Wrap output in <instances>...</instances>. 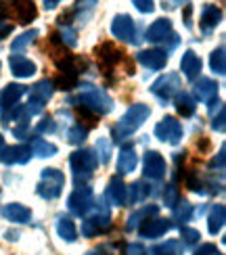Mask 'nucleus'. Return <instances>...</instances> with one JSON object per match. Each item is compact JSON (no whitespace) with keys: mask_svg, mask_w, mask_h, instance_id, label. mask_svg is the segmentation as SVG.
<instances>
[{"mask_svg":"<svg viewBox=\"0 0 226 255\" xmlns=\"http://www.w3.org/2000/svg\"><path fill=\"white\" fill-rule=\"evenodd\" d=\"M180 88H182V82H180L178 73H166V76L157 78L153 84H151V92H153L164 105L172 103V99L180 92Z\"/></svg>","mask_w":226,"mask_h":255,"instance_id":"obj_8","label":"nucleus"},{"mask_svg":"<svg viewBox=\"0 0 226 255\" xmlns=\"http://www.w3.org/2000/svg\"><path fill=\"white\" fill-rule=\"evenodd\" d=\"M8 17V6L2 2V0H0V21H4Z\"/></svg>","mask_w":226,"mask_h":255,"instance_id":"obj_51","label":"nucleus"},{"mask_svg":"<svg viewBox=\"0 0 226 255\" xmlns=\"http://www.w3.org/2000/svg\"><path fill=\"white\" fill-rule=\"evenodd\" d=\"M172 226H174V224H172V220L151 218V220H145L136 230L141 232V237H143V239H159V237H164L166 232H170Z\"/></svg>","mask_w":226,"mask_h":255,"instance_id":"obj_12","label":"nucleus"},{"mask_svg":"<svg viewBox=\"0 0 226 255\" xmlns=\"http://www.w3.org/2000/svg\"><path fill=\"white\" fill-rule=\"evenodd\" d=\"M69 103H78L80 107L92 111L94 115H107L113 109V101L103 88H96L92 84H82L78 97H71Z\"/></svg>","mask_w":226,"mask_h":255,"instance_id":"obj_2","label":"nucleus"},{"mask_svg":"<svg viewBox=\"0 0 226 255\" xmlns=\"http://www.w3.org/2000/svg\"><path fill=\"white\" fill-rule=\"evenodd\" d=\"M210 67L214 73L224 76L226 73V55H224V46H218L216 50L210 55Z\"/></svg>","mask_w":226,"mask_h":255,"instance_id":"obj_34","label":"nucleus"},{"mask_svg":"<svg viewBox=\"0 0 226 255\" xmlns=\"http://www.w3.org/2000/svg\"><path fill=\"white\" fill-rule=\"evenodd\" d=\"M157 214H159V207L157 205H145L143 209L132 211V216L128 218V222H126V230H136L145 220L157 218Z\"/></svg>","mask_w":226,"mask_h":255,"instance_id":"obj_25","label":"nucleus"},{"mask_svg":"<svg viewBox=\"0 0 226 255\" xmlns=\"http://www.w3.org/2000/svg\"><path fill=\"white\" fill-rule=\"evenodd\" d=\"M180 237H182V243H185V245H197L199 239H201L199 230L189 228V226H180Z\"/></svg>","mask_w":226,"mask_h":255,"instance_id":"obj_42","label":"nucleus"},{"mask_svg":"<svg viewBox=\"0 0 226 255\" xmlns=\"http://www.w3.org/2000/svg\"><path fill=\"white\" fill-rule=\"evenodd\" d=\"M180 69H182V73H185L187 80L195 82L199 78V73H201V59L193 50H187L180 59Z\"/></svg>","mask_w":226,"mask_h":255,"instance_id":"obj_21","label":"nucleus"},{"mask_svg":"<svg viewBox=\"0 0 226 255\" xmlns=\"http://www.w3.org/2000/svg\"><path fill=\"white\" fill-rule=\"evenodd\" d=\"M94 4H96V0H80V2L73 6V10H69V17H78V21L84 23V21L92 15Z\"/></svg>","mask_w":226,"mask_h":255,"instance_id":"obj_33","label":"nucleus"},{"mask_svg":"<svg viewBox=\"0 0 226 255\" xmlns=\"http://www.w3.org/2000/svg\"><path fill=\"white\" fill-rule=\"evenodd\" d=\"M218 84L210 80V78H199V82L195 84V97L201 103H214L218 97Z\"/></svg>","mask_w":226,"mask_h":255,"instance_id":"obj_22","label":"nucleus"},{"mask_svg":"<svg viewBox=\"0 0 226 255\" xmlns=\"http://www.w3.org/2000/svg\"><path fill=\"white\" fill-rule=\"evenodd\" d=\"M4 148H6V142H4V138L0 136V157H2V153H4Z\"/></svg>","mask_w":226,"mask_h":255,"instance_id":"obj_54","label":"nucleus"},{"mask_svg":"<svg viewBox=\"0 0 226 255\" xmlns=\"http://www.w3.org/2000/svg\"><path fill=\"white\" fill-rule=\"evenodd\" d=\"M92 201H94V195H92V190L88 186H78L73 190V193L69 195L67 199V207L73 216H86L88 214V209L92 207Z\"/></svg>","mask_w":226,"mask_h":255,"instance_id":"obj_9","label":"nucleus"},{"mask_svg":"<svg viewBox=\"0 0 226 255\" xmlns=\"http://www.w3.org/2000/svg\"><path fill=\"white\" fill-rule=\"evenodd\" d=\"M153 193L151 190V184L145 182V180H138V182H134L132 186H128V195H126V203L130 205H138L143 203L145 199H149V195Z\"/></svg>","mask_w":226,"mask_h":255,"instance_id":"obj_26","label":"nucleus"},{"mask_svg":"<svg viewBox=\"0 0 226 255\" xmlns=\"http://www.w3.org/2000/svg\"><path fill=\"white\" fill-rule=\"evenodd\" d=\"M109 228H111V211L105 197H99L92 201V207L88 209L86 220L82 222V235L86 239H92L109 232Z\"/></svg>","mask_w":226,"mask_h":255,"instance_id":"obj_1","label":"nucleus"},{"mask_svg":"<svg viewBox=\"0 0 226 255\" xmlns=\"http://www.w3.org/2000/svg\"><path fill=\"white\" fill-rule=\"evenodd\" d=\"M59 2H61V0H44V6L46 8H55Z\"/></svg>","mask_w":226,"mask_h":255,"instance_id":"obj_53","label":"nucleus"},{"mask_svg":"<svg viewBox=\"0 0 226 255\" xmlns=\"http://www.w3.org/2000/svg\"><path fill=\"white\" fill-rule=\"evenodd\" d=\"M59 36V42L63 46H67V48H73L75 44H78V31H75L71 25H61V34Z\"/></svg>","mask_w":226,"mask_h":255,"instance_id":"obj_38","label":"nucleus"},{"mask_svg":"<svg viewBox=\"0 0 226 255\" xmlns=\"http://www.w3.org/2000/svg\"><path fill=\"white\" fill-rule=\"evenodd\" d=\"M132 4L141 10V13H153V8H155L153 0H132Z\"/></svg>","mask_w":226,"mask_h":255,"instance_id":"obj_45","label":"nucleus"},{"mask_svg":"<svg viewBox=\"0 0 226 255\" xmlns=\"http://www.w3.org/2000/svg\"><path fill=\"white\" fill-rule=\"evenodd\" d=\"M63 186H65V174L59 172L57 167H46L40 174V182L36 186L38 197L46 199V201H55L61 197Z\"/></svg>","mask_w":226,"mask_h":255,"instance_id":"obj_5","label":"nucleus"},{"mask_svg":"<svg viewBox=\"0 0 226 255\" xmlns=\"http://www.w3.org/2000/svg\"><path fill=\"white\" fill-rule=\"evenodd\" d=\"M69 165H71V172L75 178V184L84 186V182H88L92 178V172L99 165V159H96L92 148H80V151H73L69 157Z\"/></svg>","mask_w":226,"mask_h":255,"instance_id":"obj_4","label":"nucleus"},{"mask_svg":"<svg viewBox=\"0 0 226 255\" xmlns=\"http://www.w3.org/2000/svg\"><path fill=\"white\" fill-rule=\"evenodd\" d=\"M224 151H226V148L220 146L218 157H214V161H212V167H218V172H220V174H222V169H224Z\"/></svg>","mask_w":226,"mask_h":255,"instance_id":"obj_47","label":"nucleus"},{"mask_svg":"<svg viewBox=\"0 0 226 255\" xmlns=\"http://www.w3.org/2000/svg\"><path fill=\"white\" fill-rule=\"evenodd\" d=\"M57 232H59V237L63 241H67V243H75V241H78V228H75L71 218L61 216L57 220Z\"/></svg>","mask_w":226,"mask_h":255,"instance_id":"obj_29","label":"nucleus"},{"mask_svg":"<svg viewBox=\"0 0 226 255\" xmlns=\"http://www.w3.org/2000/svg\"><path fill=\"white\" fill-rule=\"evenodd\" d=\"M13 8H15V17L19 23H29L31 19H36L38 10H36V4L34 0H13Z\"/></svg>","mask_w":226,"mask_h":255,"instance_id":"obj_27","label":"nucleus"},{"mask_svg":"<svg viewBox=\"0 0 226 255\" xmlns=\"http://www.w3.org/2000/svg\"><path fill=\"white\" fill-rule=\"evenodd\" d=\"M52 92H55V84H52V80H40L36 86L29 90V101L25 105V111H27L29 118L44 111V105L52 99Z\"/></svg>","mask_w":226,"mask_h":255,"instance_id":"obj_7","label":"nucleus"},{"mask_svg":"<svg viewBox=\"0 0 226 255\" xmlns=\"http://www.w3.org/2000/svg\"><path fill=\"white\" fill-rule=\"evenodd\" d=\"M174 4H187V0H172Z\"/></svg>","mask_w":226,"mask_h":255,"instance_id":"obj_55","label":"nucleus"},{"mask_svg":"<svg viewBox=\"0 0 226 255\" xmlns=\"http://www.w3.org/2000/svg\"><path fill=\"white\" fill-rule=\"evenodd\" d=\"M138 63H141L143 67L151 69V71H159L166 67L168 63V52L161 50V48H149V50H141L136 55Z\"/></svg>","mask_w":226,"mask_h":255,"instance_id":"obj_13","label":"nucleus"},{"mask_svg":"<svg viewBox=\"0 0 226 255\" xmlns=\"http://www.w3.org/2000/svg\"><path fill=\"white\" fill-rule=\"evenodd\" d=\"M178 201H180V193H178V188H176V182H172L164 190V203H166V207L172 209V207L178 203Z\"/></svg>","mask_w":226,"mask_h":255,"instance_id":"obj_41","label":"nucleus"},{"mask_svg":"<svg viewBox=\"0 0 226 255\" xmlns=\"http://www.w3.org/2000/svg\"><path fill=\"white\" fill-rule=\"evenodd\" d=\"M10 31H13V25L6 23V21H0V40H4Z\"/></svg>","mask_w":226,"mask_h":255,"instance_id":"obj_50","label":"nucleus"},{"mask_svg":"<svg viewBox=\"0 0 226 255\" xmlns=\"http://www.w3.org/2000/svg\"><path fill=\"white\" fill-rule=\"evenodd\" d=\"M126 195H128V186L124 184L122 178H111L109 186H107L105 201H109L115 207H124L126 205Z\"/></svg>","mask_w":226,"mask_h":255,"instance_id":"obj_17","label":"nucleus"},{"mask_svg":"<svg viewBox=\"0 0 226 255\" xmlns=\"http://www.w3.org/2000/svg\"><path fill=\"white\" fill-rule=\"evenodd\" d=\"M88 136V128L82 126V124H75L67 130V142L69 144H82Z\"/></svg>","mask_w":226,"mask_h":255,"instance_id":"obj_37","label":"nucleus"},{"mask_svg":"<svg viewBox=\"0 0 226 255\" xmlns=\"http://www.w3.org/2000/svg\"><path fill=\"white\" fill-rule=\"evenodd\" d=\"M193 255H222L220 249L216 245H212V243H206V245H201Z\"/></svg>","mask_w":226,"mask_h":255,"instance_id":"obj_46","label":"nucleus"},{"mask_svg":"<svg viewBox=\"0 0 226 255\" xmlns=\"http://www.w3.org/2000/svg\"><path fill=\"white\" fill-rule=\"evenodd\" d=\"M147 255H182V243L180 241H166L159 245L151 247Z\"/></svg>","mask_w":226,"mask_h":255,"instance_id":"obj_32","label":"nucleus"},{"mask_svg":"<svg viewBox=\"0 0 226 255\" xmlns=\"http://www.w3.org/2000/svg\"><path fill=\"white\" fill-rule=\"evenodd\" d=\"M220 21H222V8L220 6H216V4H206L203 6L201 17H199V25H201V29L206 31V34L212 31V29H216Z\"/></svg>","mask_w":226,"mask_h":255,"instance_id":"obj_20","label":"nucleus"},{"mask_svg":"<svg viewBox=\"0 0 226 255\" xmlns=\"http://www.w3.org/2000/svg\"><path fill=\"white\" fill-rule=\"evenodd\" d=\"M191 10H193V6H191V4H187V10H185V23H187V27H189V29L193 27V23H191Z\"/></svg>","mask_w":226,"mask_h":255,"instance_id":"obj_52","label":"nucleus"},{"mask_svg":"<svg viewBox=\"0 0 226 255\" xmlns=\"http://www.w3.org/2000/svg\"><path fill=\"white\" fill-rule=\"evenodd\" d=\"M96 159H99L101 163H107L111 159V142L107 140V138H99V142H96Z\"/></svg>","mask_w":226,"mask_h":255,"instance_id":"obj_39","label":"nucleus"},{"mask_svg":"<svg viewBox=\"0 0 226 255\" xmlns=\"http://www.w3.org/2000/svg\"><path fill=\"white\" fill-rule=\"evenodd\" d=\"M36 36H38V31H36V29L23 31V34H21V36H17V38L13 40V44H10V50H13V55H19V52L23 50L25 46H29L31 42L36 40Z\"/></svg>","mask_w":226,"mask_h":255,"instance_id":"obj_35","label":"nucleus"},{"mask_svg":"<svg viewBox=\"0 0 226 255\" xmlns=\"http://www.w3.org/2000/svg\"><path fill=\"white\" fill-rule=\"evenodd\" d=\"M29 146H31V153H34L36 157H52V155H57V146L48 142V140H42V138H36V136H31L29 138Z\"/></svg>","mask_w":226,"mask_h":255,"instance_id":"obj_31","label":"nucleus"},{"mask_svg":"<svg viewBox=\"0 0 226 255\" xmlns=\"http://www.w3.org/2000/svg\"><path fill=\"white\" fill-rule=\"evenodd\" d=\"M86 255H113V253H111V249H109V247H107V245H99V247H96V249L88 251V253H86Z\"/></svg>","mask_w":226,"mask_h":255,"instance_id":"obj_49","label":"nucleus"},{"mask_svg":"<svg viewBox=\"0 0 226 255\" xmlns=\"http://www.w3.org/2000/svg\"><path fill=\"white\" fill-rule=\"evenodd\" d=\"M111 34L124 42H136V25L130 15H115L111 21Z\"/></svg>","mask_w":226,"mask_h":255,"instance_id":"obj_11","label":"nucleus"},{"mask_svg":"<svg viewBox=\"0 0 226 255\" xmlns=\"http://www.w3.org/2000/svg\"><path fill=\"white\" fill-rule=\"evenodd\" d=\"M224 220H226V209L224 205H214L210 209V216H208V230L212 235H218L224 226Z\"/></svg>","mask_w":226,"mask_h":255,"instance_id":"obj_30","label":"nucleus"},{"mask_svg":"<svg viewBox=\"0 0 226 255\" xmlns=\"http://www.w3.org/2000/svg\"><path fill=\"white\" fill-rule=\"evenodd\" d=\"M155 136L164 142L178 144L182 140V124L176 118H172V115H166V118L155 126Z\"/></svg>","mask_w":226,"mask_h":255,"instance_id":"obj_10","label":"nucleus"},{"mask_svg":"<svg viewBox=\"0 0 226 255\" xmlns=\"http://www.w3.org/2000/svg\"><path fill=\"white\" fill-rule=\"evenodd\" d=\"M2 216L8 222H15V224H27V222L31 220V211L21 203H10V205L2 207Z\"/></svg>","mask_w":226,"mask_h":255,"instance_id":"obj_24","label":"nucleus"},{"mask_svg":"<svg viewBox=\"0 0 226 255\" xmlns=\"http://www.w3.org/2000/svg\"><path fill=\"white\" fill-rule=\"evenodd\" d=\"M149 115H151L149 105H143V103L132 105V107L120 118V122L113 126V138H115L117 142H122V140H126V138H130L138 130V128H141L149 120Z\"/></svg>","mask_w":226,"mask_h":255,"instance_id":"obj_3","label":"nucleus"},{"mask_svg":"<svg viewBox=\"0 0 226 255\" xmlns=\"http://www.w3.org/2000/svg\"><path fill=\"white\" fill-rule=\"evenodd\" d=\"M25 92H27V86H23V84H6V86L0 90V111L13 109L15 105H19V101L23 99Z\"/></svg>","mask_w":226,"mask_h":255,"instance_id":"obj_15","label":"nucleus"},{"mask_svg":"<svg viewBox=\"0 0 226 255\" xmlns=\"http://www.w3.org/2000/svg\"><path fill=\"white\" fill-rule=\"evenodd\" d=\"M174 99H176L174 101L176 103V111L182 115V118H191V115H195L197 103H195V99H193L189 92H178Z\"/></svg>","mask_w":226,"mask_h":255,"instance_id":"obj_28","label":"nucleus"},{"mask_svg":"<svg viewBox=\"0 0 226 255\" xmlns=\"http://www.w3.org/2000/svg\"><path fill=\"white\" fill-rule=\"evenodd\" d=\"M212 128H214L216 132H220V134L226 130V111H224V105H220V109H218V118H214Z\"/></svg>","mask_w":226,"mask_h":255,"instance_id":"obj_44","label":"nucleus"},{"mask_svg":"<svg viewBox=\"0 0 226 255\" xmlns=\"http://www.w3.org/2000/svg\"><path fill=\"white\" fill-rule=\"evenodd\" d=\"M124 255H147V249L141 245V243H134V245H130L126 249Z\"/></svg>","mask_w":226,"mask_h":255,"instance_id":"obj_48","label":"nucleus"},{"mask_svg":"<svg viewBox=\"0 0 226 255\" xmlns=\"http://www.w3.org/2000/svg\"><path fill=\"white\" fill-rule=\"evenodd\" d=\"M8 65H10V71H13L15 78H23L25 80V78H31L36 73V65L23 55H10Z\"/></svg>","mask_w":226,"mask_h":255,"instance_id":"obj_19","label":"nucleus"},{"mask_svg":"<svg viewBox=\"0 0 226 255\" xmlns=\"http://www.w3.org/2000/svg\"><path fill=\"white\" fill-rule=\"evenodd\" d=\"M185 182H187V188L193 190V193H206V182H203V180L199 178V174L189 172Z\"/></svg>","mask_w":226,"mask_h":255,"instance_id":"obj_40","label":"nucleus"},{"mask_svg":"<svg viewBox=\"0 0 226 255\" xmlns=\"http://www.w3.org/2000/svg\"><path fill=\"white\" fill-rule=\"evenodd\" d=\"M147 40L149 42H155V44H164L166 46V52L172 50L176 44H178V36L174 27H172V21L170 19H157L153 23L149 25L147 29Z\"/></svg>","mask_w":226,"mask_h":255,"instance_id":"obj_6","label":"nucleus"},{"mask_svg":"<svg viewBox=\"0 0 226 255\" xmlns=\"http://www.w3.org/2000/svg\"><path fill=\"white\" fill-rule=\"evenodd\" d=\"M138 165V157H136V151L132 144H124L122 151H120V157H117V172L122 176L126 174H132Z\"/></svg>","mask_w":226,"mask_h":255,"instance_id":"obj_18","label":"nucleus"},{"mask_svg":"<svg viewBox=\"0 0 226 255\" xmlns=\"http://www.w3.org/2000/svg\"><path fill=\"white\" fill-rule=\"evenodd\" d=\"M96 57H99V61L103 63V67L111 69L122 61V50H117L111 42H105V44H101L96 48Z\"/></svg>","mask_w":226,"mask_h":255,"instance_id":"obj_23","label":"nucleus"},{"mask_svg":"<svg viewBox=\"0 0 226 255\" xmlns=\"http://www.w3.org/2000/svg\"><path fill=\"white\" fill-rule=\"evenodd\" d=\"M145 176L149 180H161L166 176V159L157 151H147L145 153Z\"/></svg>","mask_w":226,"mask_h":255,"instance_id":"obj_14","label":"nucleus"},{"mask_svg":"<svg viewBox=\"0 0 226 255\" xmlns=\"http://www.w3.org/2000/svg\"><path fill=\"white\" fill-rule=\"evenodd\" d=\"M57 132V122L52 118H42L36 124V134H55Z\"/></svg>","mask_w":226,"mask_h":255,"instance_id":"obj_43","label":"nucleus"},{"mask_svg":"<svg viewBox=\"0 0 226 255\" xmlns=\"http://www.w3.org/2000/svg\"><path fill=\"white\" fill-rule=\"evenodd\" d=\"M31 146L29 144H17V146H6L0 161L6 163V165H21V163H27L31 159Z\"/></svg>","mask_w":226,"mask_h":255,"instance_id":"obj_16","label":"nucleus"},{"mask_svg":"<svg viewBox=\"0 0 226 255\" xmlns=\"http://www.w3.org/2000/svg\"><path fill=\"white\" fill-rule=\"evenodd\" d=\"M172 209H174V220L180 222V224H185V222H189L193 218V205L189 201H178Z\"/></svg>","mask_w":226,"mask_h":255,"instance_id":"obj_36","label":"nucleus"}]
</instances>
